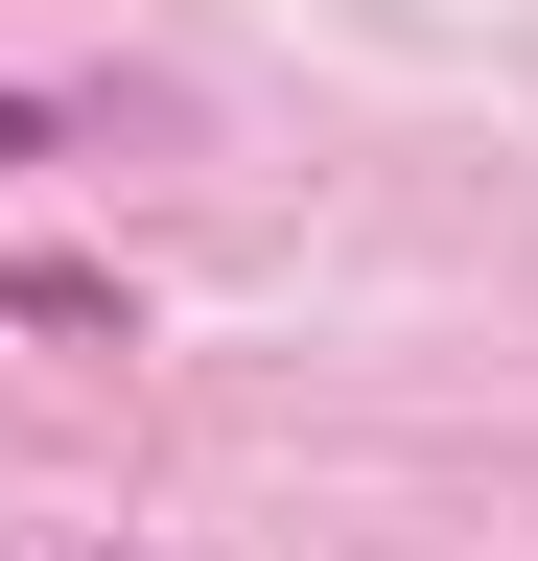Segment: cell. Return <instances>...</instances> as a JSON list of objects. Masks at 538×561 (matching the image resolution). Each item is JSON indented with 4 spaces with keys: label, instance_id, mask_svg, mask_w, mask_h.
<instances>
[{
    "label": "cell",
    "instance_id": "7a4b0ae2",
    "mask_svg": "<svg viewBox=\"0 0 538 561\" xmlns=\"http://www.w3.org/2000/svg\"><path fill=\"white\" fill-rule=\"evenodd\" d=\"M47 140H71V117H47V94H0V164H47Z\"/></svg>",
    "mask_w": 538,
    "mask_h": 561
},
{
    "label": "cell",
    "instance_id": "6da1fadb",
    "mask_svg": "<svg viewBox=\"0 0 538 561\" xmlns=\"http://www.w3.org/2000/svg\"><path fill=\"white\" fill-rule=\"evenodd\" d=\"M0 328H47V351H117V257H0Z\"/></svg>",
    "mask_w": 538,
    "mask_h": 561
}]
</instances>
